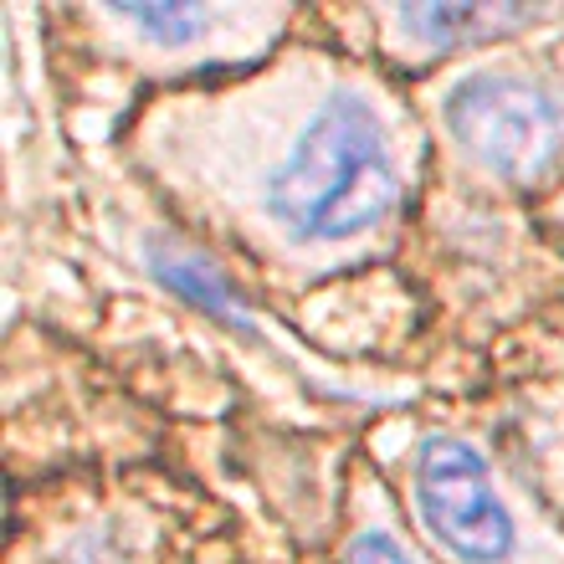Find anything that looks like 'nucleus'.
Instances as JSON below:
<instances>
[{"label":"nucleus","mask_w":564,"mask_h":564,"mask_svg":"<svg viewBox=\"0 0 564 564\" xmlns=\"http://www.w3.org/2000/svg\"><path fill=\"white\" fill-rule=\"evenodd\" d=\"M98 21L119 26L149 52L164 57H195L216 42H241V31L272 26L278 11H226V6H113L98 11Z\"/></svg>","instance_id":"nucleus-4"},{"label":"nucleus","mask_w":564,"mask_h":564,"mask_svg":"<svg viewBox=\"0 0 564 564\" xmlns=\"http://www.w3.org/2000/svg\"><path fill=\"white\" fill-rule=\"evenodd\" d=\"M405 180L401 123L349 77H308L247 129V210L293 257H344L375 241L395 221Z\"/></svg>","instance_id":"nucleus-1"},{"label":"nucleus","mask_w":564,"mask_h":564,"mask_svg":"<svg viewBox=\"0 0 564 564\" xmlns=\"http://www.w3.org/2000/svg\"><path fill=\"white\" fill-rule=\"evenodd\" d=\"M149 268H154V278H160L164 288H175L180 297H191L195 308H206L210 318H221V324L241 328V334H262L252 308L241 303V293L221 278V268H216L210 257L191 252V247H180V241H154V247H149Z\"/></svg>","instance_id":"nucleus-6"},{"label":"nucleus","mask_w":564,"mask_h":564,"mask_svg":"<svg viewBox=\"0 0 564 564\" xmlns=\"http://www.w3.org/2000/svg\"><path fill=\"white\" fill-rule=\"evenodd\" d=\"M462 160L508 185H539L564 164V93L513 67L467 73L442 104Z\"/></svg>","instance_id":"nucleus-2"},{"label":"nucleus","mask_w":564,"mask_h":564,"mask_svg":"<svg viewBox=\"0 0 564 564\" xmlns=\"http://www.w3.org/2000/svg\"><path fill=\"white\" fill-rule=\"evenodd\" d=\"M344 564H416V554L401 544V534L390 529V523H365V529H355V539H349V560Z\"/></svg>","instance_id":"nucleus-7"},{"label":"nucleus","mask_w":564,"mask_h":564,"mask_svg":"<svg viewBox=\"0 0 564 564\" xmlns=\"http://www.w3.org/2000/svg\"><path fill=\"white\" fill-rule=\"evenodd\" d=\"M411 503L426 534L457 564H529L534 534L488 457L462 436H421L411 462Z\"/></svg>","instance_id":"nucleus-3"},{"label":"nucleus","mask_w":564,"mask_h":564,"mask_svg":"<svg viewBox=\"0 0 564 564\" xmlns=\"http://www.w3.org/2000/svg\"><path fill=\"white\" fill-rule=\"evenodd\" d=\"M550 11L539 6H395L375 11L380 26H390V42H405L416 57H436L467 42H503L523 26H539Z\"/></svg>","instance_id":"nucleus-5"}]
</instances>
